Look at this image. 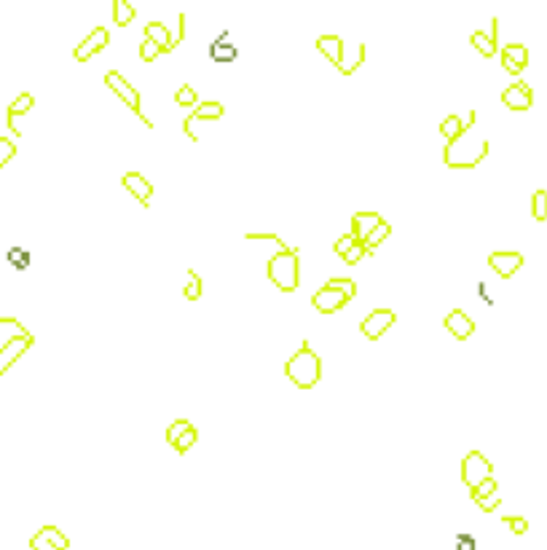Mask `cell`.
<instances>
[{
	"instance_id": "1",
	"label": "cell",
	"mask_w": 547,
	"mask_h": 550,
	"mask_svg": "<svg viewBox=\"0 0 547 550\" xmlns=\"http://www.w3.org/2000/svg\"><path fill=\"white\" fill-rule=\"evenodd\" d=\"M475 126H478V110H470V116L464 121V129L445 145V153H443L445 167L475 169L488 156L491 142L486 138H478V129Z\"/></svg>"
},
{
	"instance_id": "2",
	"label": "cell",
	"mask_w": 547,
	"mask_h": 550,
	"mask_svg": "<svg viewBox=\"0 0 547 550\" xmlns=\"http://www.w3.org/2000/svg\"><path fill=\"white\" fill-rule=\"evenodd\" d=\"M285 376L298 389H314L322 379V357L304 341L301 349L285 363Z\"/></svg>"
},
{
	"instance_id": "3",
	"label": "cell",
	"mask_w": 547,
	"mask_h": 550,
	"mask_svg": "<svg viewBox=\"0 0 547 550\" xmlns=\"http://www.w3.org/2000/svg\"><path fill=\"white\" fill-rule=\"evenodd\" d=\"M266 274L282 293H295L301 285V260L295 250H279L266 263Z\"/></svg>"
},
{
	"instance_id": "4",
	"label": "cell",
	"mask_w": 547,
	"mask_h": 550,
	"mask_svg": "<svg viewBox=\"0 0 547 550\" xmlns=\"http://www.w3.org/2000/svg\"><path fill=\"white\" fill-rule=\"evenodd\" d=\"M105 86L110 89V92L116 94V97H121V102L132 113H135L137 119H142V123L148 126V129H153V121L142 113V102H140V94H137V89L126 81V78L119 73V70H107L105 73Z\"/></svg>"
},
{
	"instance_id": "5",
	"label": "cell",
	"mask_w": 547,
	"mask_h": 550,
	"mask_svg": "<svg viewBox=\"0 0 547 550\" xmlns=\"http://www.w3.org/2000/svg\"><path fill=\"white\" fill-rule=\"evenodd\" d=\"M494 478V464L486 459V454L480 451H470L467 457L461 459V481L470 486V491L475 486H480L483 481Z\"/></svg>"
},
{
	"instance_id": "6",
	"label": "cell",
	"mask_w": 547,
	"mask_h": 550,
	"mask_svg": "<svg viewBox=\"0 0 547 550\" xmlns=\"http://www.w3.org/2000/svg\"><path fill=\"white\" fill-rule=\"evenodd\" d=\"M167 441L177 454H185V451H191L194 443L198 441V432L188 419H177V422H172V424H169Z\"/></svg>"
},
{
	"instance_id": "7",
	"label": "cell",
	"mask_w": 547,
	"mask_h": 550,
	"mask_svg": "<svg viewBox=\"0 0 547 550\" xmlns=\"http://www.w3.org/2000/svg\"><path fill=\"white\" fill-rule=\"evenodd\" d=\"M397 322V314L392 311V309H373L367 317L363 320V336L365 338H370V341H379L392 325Z\"/></svg>"
},
{
	"instance_id": "8",
	"label": "cell",
	"mask_w": 547,
	"mask_h": 550,
	"mask_svg": "<svg viewBox=\"0 0 547 550\" xmlns=\"http://www.w3.org/2000/svg\"><path fill=\"white\" fill-rule=\"evenodd\" d=\"M107 43H110V32H107V27H94V30L76 46L73 57H76V62H89L91 57H97L102 48H107Z\"/></svg>"
},
{
	"instance_id": "9",
	"label": "cell",
	"mask_w": 547,
	"mask_h": 550,
	"mask_svg": "<svg viewBox=\"0 0 547 550\" xmlns=\"http://www.w3.org/2000/svg\"><path fill=\"white\" fill-rule=\"evenodd\" d=\"M501 102L510 110H529L534 105V92L526 81H515L501 92Z\"/></svg>"
},
{
	"instance_id": "10",
	"label": "cell",
	"mask_w": 547,
	"mask_h": 550,
	"mask_svg": "<svg viewBox=\"0 0 547 550\" xmlns=\"http://www.w3.org/2000/svg\"><path fill=\"white\" fill-rule=\"evenodd\" d=\"M488 266H491L494 274H499L501 279H510V276L523 266V255L515 253V250H499V253H491V255H488Z\"/></svg>"
},
{
	"instance_id": "11",
	"label": "cell",
	"mask_w": 547,
	"mask_h": 550,
	"mask_svg": "<svg viewBox=\"0 0 547 550\" xmlns=\"http://www.w3.org/2000/svg\"><path fill=\"white\" fill-rule=\"evenodd\" d=\"M30 347H32V333H27V336H14L11 341H6V344L0 347V376L14 365L16 360L30 349Z\"/></svg>"
},
{
	"instance_id": "12",
	"label": "cell",
	"mask_w": 547,
	"mask_h": 550,
	"mask_svg": "<svg viewBox=\"0 0 547 550\" xmlns=\"http://www.w3.org/2000/svg\"><path fill=\"white\" fill-rule=\"evenodd\" d=\"M445 330L456 338V341H467L475 333V322L464 309H454L445 314Z\"/></svg>"
},
{
	"instance_id": "13",
	"label": "cell",
	"mask_w": 547,
	"mask_h": 550,
	"mask_svg": "<svg viewBox=\"0 0 547 550\" xmlns=\"http://www.w3.org/2000/svg\"><path fill=\"white\" fill-rule=\"evenodd\" d=\"M470 43L483 57H494L497 51H499V19H491V30L483 32V30H475L470 35Z\"/></svg>"
},
{
	"instance_id": "14",
	"label": "cell",
	"mask_w": 547,
	"mask_h": 550,
	"mask_svg": "<svg viewBox=\"0 0 547 550\" xmlns=\"http://www.w3.org/2000/svg\"><path fill=\"white\" fill-rule=\"evenodd\" d=\"M311 304H314V309L322 311V314H335V311H341L344 306L349 304V298H346L344 293L330 290V288H319V290L311 295Z\"/></svg>"
},
{
	"instance_id": "15",
	"label": "cell",
	"mask_w": 547,
	"mask_h": 550,
	"mask_svg": "<svg viewBox=\"0 0 547 550\" xmlns=\"http://www.w3.org/2000/svg\"><path fill=\"white\" fill-rule=\"evenodd\" d=\"M501 65L513 76L523 73L529 67V48L523 46V43H507V46L501 48Z\"/></svg>"
},
{
	"instance_id": "16",
	"label": "cell",
	"mask_w": 547,
	"mask_h": 550,
	"mask_svg": "<svg viewBox=\"0 0 547 550\" xmlns=\"http://www.w3.org/2000/svg\"><path fill=\"white\" fill-rule=\"evenodd\" d=\"M121 183H123V188H126V191H129V194H132V196L140 201V204H145V207L151 204L153 183L148 180V177H145V175H140V172H126Z\"/></svg>"
},
{
	"instance_id": "17",
	"label": "cell",
	"mask_w": 547,
	"mask_h": 550,
	"mask_svg": "<svg viewBox=\"0 0 547 550\" xmlns=\"http://www.w3.org/2000/svg\"><path fill=\"white\" fill-rule=\"evenodd\" d=\"M223 116H226V107L220 105V102H201V105L185 119V123H182V126H185V135L194 140V123L212 121V119H223Z\"/></svg>"
},
{
	"instance_id": "18",
	"label": "cell",
	"mask_w": 547,
	"mask_h": 550,
	"mask_svg": "<svg viewBox=\"0 0 547 550\" xmlns=\"http://www.w3.org/2000/svg\"><path fill=\"white\" fill-rule=\"evenodd\" d=\"M317 48L327 57V60L333 62L335 67L341 70L344 67V54H346V43H344V38L341 35H319L317 38Z\"/></svg>"
},
{
	"instance_id": "19",
	"label": "cell",
	"mask_w": 547,
	"mask_h": 550,
	"mask_svg": "<svg viewBox=\"0 0 547 550\" xmlns=\"http://www.w3.org/2000/svg\"><path fill=\"white\" fill-rule=\"evenodd\" d=\"M381 217L379 213H357L354 217H351V236L357 239V242H365L367 236H370V231L379 226Z\"/></svg>"
},
{
	"instance_id": "20",
	"label": "cell",
	"mask_w": 547,
	"mask_h": 550,
	"mask_svg": "<svg viewBox=\"0 0 547 550\" xmlns=\"http://www.w3.org/2000/svg\"><path fill=\"white\" fill-rule=\"evenodd\" d=\"M145 38H148L151 43H156L161 51H172V48H175V35H172L167 25H161V22H148V25H145Z\"/></svg>"
},
{
	"instance_id": "21",
	"label": "cell",
	"mask_w": 547,
	"mask_h": 550,
	"mask_svg": "<svg viewBox=\"0 0 547 550\" xmlns=\"http://www.w3.org/2000/svg\"><path fill=\"white\" fill-rule=\"evenodd\" d=\"M32 105H35V100H32L30 92H22L14 100V102H11L8 113H6V119H8V129H14V135H19V132H16V126H14V119H16V116H25V113H30Z\"/></svg>"
},
{
	"instance_id": "22",
	"label": "cell",
	"mask_w": 547,
	"mask_h": 550,
	"mask_svg": "<svg viewBox=\"0 0 547 550\" xmlns=\"http://www.w3.org/2000/svg\"><path fill=\"white\" fill-rule=\"evenodd\" d=\"M389 236H392V223H389V220H381L379 226L370 231V236L365 239L363 245H365V250H367V253H373V250H376L379 245H384Z\"/></svg>"
},
{
	"instance_id": "23",
	"label": "cell",
	"mask_w": 547,
	"mask_h": 550,
	"mask_svg": "<svg viewBox=\"0 0 547 550\" xmlns=\"http://www.w3.org/2000/svg\"><path fill=\"white\" fill-rule=\"evenodd\" d=\"M135 16H137V8L129 3V0H116V3H113V22H116L119 27L132 25Z\"/></svg>"
},
{
	"instance_id": "24",
	"label": "cell",
	"mask_w": 547,
	"mask_h": 550,
	"mask_svg": "<svg viewBox=\"0 0 547 550\" xmlns=\"http://www.w3.org/2000/svg\"><path fill=\"white\" fill-rule=\"evenodd\" d=\"M325 288L344 293L349 301L354 298V295H357V285H354V279H346V276H333V279H327V282H325Z\"/></svg>"
},
{
	"instance_id": "25",
	"label": "cell",
	"mask_w": 547,
	"mask_h": 550,
	"mask_svg": "<svg viewBox=\"0 0 547 550\" xmlns=\"http://www.w3.org/2000/svg\"><path fill=\"white\" fill-rule=\"evenodd\" d=\"M461 129H464V121H461L456 113H454V116H445V119L440 121V135L448 140V142H451V140H454L456 135L461 132Z\"/></svg>"
},
{
	"instance_id": "26",
	"label": "cell",
	"mask_w": 547,
	"mask_h": 550,
	"mask_svg": "<svg viewBox=\"0 0 547 550\" xmlns=\"http://www.w3.org/2000/svg\"><path fill=\"white\" fill-rule=\"evenodd\" d=\"M175 102L180 107H196L198 105V94H196V89L194 86H180L177 92H175Z\"/></svg>"
},
{
	"instance_id": "27",
	"label": "cell",
	"mask_w": 547,
	"mask_h": 550,
	"mask_svg": "<svg viewBox=\"0 0 547 550\" xmlns=\"http://www.w3.org/2000/svg\"><path fill=\"white\" fill-rule=\"evenodd\" d=\"M532 217L534 220H547V191H536L532 196Z\"/></svg>"
},
{
	"instance_id": "28",
	"label": "cell",
	"mask_w": 547,
	"mask_h": 550,
	"mask_svg": "<svg viewBox=\"0 0 547 550\" xmlns=\"http://www.w3.org/2000/svg\"><path fill=\"white\" fill-rule=\"evenodd\" d=\"M201 290H204V288H201V276L191 269V271H188V285H185V290L182 293H185L188 301H198V298H201Z\"/></svg>"
},
{
	"instance_id": "29",
	"label": "cell",
	"mask_w": 547,
	"mask_h": 550,
	"mask_svg": "<svg viewBox=\"0 0 547 550\" xmlns=\"http://www.w3.org/2000/svg\"><path fill=\"white\" fill-rule=\"evenodd\" d=\"M41 532L48 537V542H54V545H57L60 550L70 548V539H67V537H65V532H62V529H57V526H43Z\"/></svg>"
},
{
	"instance_id": "30",
	"label": "cell",
	"mask_w": 547,
	"mask_h": 550,
	"mask_svg": "<svg viewBox=\"0 0 547 550\" xmlns=\"http://www.w3.org/2000/svg\"><path fill=\"white\" fill-rule=\"evenodd\" d=\"M212 60H217V62L236 60V46H228V43L215 41V43H212Z\"/></svg>"
},
{
	"instance_id": "31",
	"label": "cell",
	"mask_w": 547,
	"mask_h": 550,
	"mask_svg": "<svg viewBox=\"0 0 547 550\" xmlns=\"http://www.w3.org/2000/svg\"><path fill=\"white\" fill-rule=\"evenodd\" d=\"M494 491H499V483H497V478H488V481H483L480 486H475V489H472V502L483 499V497L494 494Z\"/></svg>"
},
{
	"instance_id": "32",
	"label": "cell",
	"mask_w": 547,
	"mask_h": 550,
	"mask_svg": "<svg viewBox=\"0 0 547 550\" xmlns=\"http://www.w3.org/2000/svg\"><path fill=\"white\" fill-rule=\"evenodd\" d=\"M365 255H367V250H365L363 242H354V245H351L349 250L341 255V260H344V263H349V266H354V263H360Z\"/></svg>"
},
{
	"instance_id": "33",
	"label": "cell",
	"mask_w": 547,
	"mask_h": 550,
	"mask_svg": "<svg viewBox=\"0 0 547 550\" xmlns=\"http://www.w3.org/2000/svg\"><path fill=\"white\" fill-rule=\"evenodd\" d=\"M16 156V145H14V140H8V138H0V169L6 167L11 159Z\"/></svg>"
},
{
	"instance_id": "34",
	"label": "cell",
	"mask_w": 547,
	"mask_h": 550,
	"mask_svg": "<svg viewBox=\"0 0 547 550\" xmlns=\"http://www.w3.org/2000/svg\"><path fill=\"white\" fill-rule=\"evenodd\" d=\"M504 523H507V526H510V532L518 535V537L529 532V521L520 518V516H504Z\"/></svg>"
},
{
	"instance_id": "35",
	"label": "cell",
	"mask_w": 547,
	"mask_h": 550,
	"mask_svg": "<svg viewBox=\"0 0 547 550\" xmlns=\"http://www.w3.org/2000/svg\"><path fill=\"white\" fill-rule=\"evenodd\" d=\"M158 54H161V48L156 46V43H151L148 38L140 43V60H142V62H156V57H158Z\"/></svg>"
},
{
	"instance_id": "36",
	"label": "cell",
	"mask_w": 547,
	"mask_h": 550,
	"mask_svg": "<svg viewBox=\"0 0 547 550\" xmlns=\"http://www.w3.org/2000/svg\"><path fill=\"white\" fill-rule=\"evenodd\" d=\"M475 504H478L483 513H494V510L501 504V494L499 491H494V494H488V497H483V499H478Z\"/></svg>"
},
{
	"instance_id": "37",
	"label": "cell",
	"mask_w": 547,
	"mask_h": 550,
	"mask_svg": "<svg viewBox=\"0 0 547 550\" xmlns=\"http://www.w3.org/2000/svg\"><path fill=\"white\" fill-rule=\"evenodd\" d=\"M30 548L32 550H60L54 542H48V537L43 535V532H38V535L30 539Z\"/></svg>"
},
{
	"instance_id": "38",
	"label": "cell",
	"mask_w": 547,
	"mask_h": 550,
	"mask_svg": "<svg viewBox=\"0 0 547 550\" xmlns=\"http://www.w3.org/2000/svg\"><path fill=\"white\" fill-rule=\"evenodd\" d=\"M354 242H357V239H354L351 234H344V236H341V239L335 242V255L341 258V255H344V253H346V250H349V247L354 245Z\"/></svg>"
}]
</instances>
